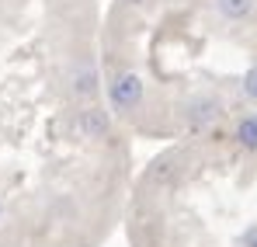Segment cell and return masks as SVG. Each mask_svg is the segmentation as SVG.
<instances>
[{"instance_id":"6da1fadb","label":"cell","mask_w":257,"mask_h":247,"mask_svg":"<svg viewBox=\"0 0 257 247\" xmlns=\"http://www.w3.org/2000/svg\"><path fill=\"white\" fill-rule=\"evenodd\" d=\"M143 101V80L136 73H122L111 84V105L115 108H136Z\"/></svg>"},{"instance_id":"7a4b0ae2","label":"cell","mask_w":257,"mask_h":247,"mask_svg":"<svg viewBox=\"0 0 257 247\" xmlns=\"http://www.w3.org/2000/svg\"><path fill=\"white\" fill-rule=\"evenodd\" d=\"M215 7H219V14L222 18H247L250 11H254V0H215Z\"/></svg>"},{"instance_id":"3957f363","label":"cell","mask_w":257,"mask_h":247,"mask_svg":"<svg viewBox=\"0 0 257 247\" xmlns=\"http://www.w3.org/2000/svg\"><path fill=\"white\" fill-rule=\"evenodd\" d=\"M236 139L247 150H257V115H250V119H243V122L236 125Z\"/></svg>"},{"instance_id":"277c9868","label":"cell","mask_w":257,"mask_h":247,"mask_svg":"<svg viewBox=\"0 0 257 247\" xmlns=\"http://www.w3.org/2000/svg\"><path fill=\"white\" fill-rule=\"evenodd\" d=\"M84 129L90 132V136H104V129H108V119H104L97 108H90V112H84Z\"/></svg>"},{"instance_id":"5b68a950","label":"cell","mask_w":257,"mask_h":247,"mask_svg":"<svg viewBox=\"0 0 257 247\" xmlns=\"http://www.w3.org/2000/svg\"><path fill=\"white\" fill-rule=\"evenodd\" d=\"M243 94H247L250 101H257V66L247 70V77H243Z\"/></svg>"},{"instance_id":"8992f818","label":"cell","mask_w":257,"mask_h":247,"mask_svg":"<svg viewBox=\"0 0 257 247\" xmlns=\"http://www.w3.org/2000/svg\"><path fill=\"white\" fill-rule=\"evenodd\" d=\"M77 91H80V94H94V70L84 73V77L77 80Z\"/></svg>"}]
</instances>
